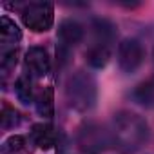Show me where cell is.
<instances>
[{"instance_id": "cell-2", "label": "cell", "mask_w": 154, "mask_h": 154, "mask_svg": "<svg viewBox=\"0 0 154 154\" xmlns=\"http://www.w3.org/2000/svg\"><path fill=\"white\" fill-rule=\"evenodd\" d=\"M67 103L78 112L89 111L96 102V82L85 71H76L65 84Z\"/></svg>"}, {"instance_id": "cell-8", "label": "cell", "mask_w": 154, "mask_h": 154, "mask_svg": "<svg viewBox=\"0 0 154 154\" xmlns=\"http://www.w3.org/2000/svg\"><path fill=\"white\" fill-rule=\"evenodd\" d=\"M58 38L65 47H72L76 44H80L84 40V26L72 18H65L58 26Z\"/></svg>"}, {"instance_id": "cell-6", "label": "cell", "mask_w": 154, "mask_h": 154, "mask_svg": "<svg viewBox=\"0 0 154 154\" xmlns=\"http://www.w3.org/2000/svg\"><path fill=\"white\" fill-rule=\"evenodd\" d=\"M26 69L29 71L31 76L35 78H42L45 76L51 69V58L49 53L44 47H29V51L26 53Z\"/></svg>"}, {"instance_id": "cell-14", "label": "cell", "mask_w": 154, "mask_h": 154, "mask_svg": "<svg viewBox=\"0 0 154 154\" xmlns=\"http://www.w3.org/2000/svg\"><path fill=\"white\" fill-rule=\"evenodd\" d=\"M27 150V138L22 134H13L8 140H4L0 152L2 154H24Z\"/></svg>"}, {"instance_id": "cell-9", "label": "cell", "mask_w": 154, "mask_h": 154, "mask_svg": "<svg viewBox=\"0 0 154 154\" xmlns=\"http://www.w3.org/2000/svg\"><path fill=\"white\" fill-rule=\"evenodd\" d=\"M20 38H22V31L17 26V22L4 15L0 18V42H2V47H15L20 42Z\"/></svg>"}, {"instance_id": "cell-12", "label": "cell", "mask_w": 154, "mask_h": 154, "mask_svg": "<svg viewBox=\"0 0 154 154\" xmlns=\"http://www.w3.org/2000/svg\"><path fill=\"white\" fill-rule=\"evenodd\" d=\"M35 105H36V111H38V114L42 118H53V114H54V93H53V87H44L36 94Z\"/></svg>"}, {"instance_id": "cell-11", "label": "cell", "mask_w": 154, "mask_h": 154, "mask_svg": "<svg viewBox=\"0 0 154 154\" xmlns=\"http://www.w3.org/2000/svg\"><path fill=\"white\" fill-rule=\"evenodd\" d=\"M15 93H17V98L24 105L35 103L36 94H35V82H33L31 74H20L18 76L17 82H15Z\"/></svg>"}, {"instance_id": "cell-1", "label": "cell", "mask_w": 154, "mask_h": 154, "mask_svg": "<svg viewBox=\"0 0 154 154\" xmlns=\"http://www.w3.org/2000/svg\"><path fill=\"white\" fill-rule=\"evenodd\" d=\"M149 138V127L145 120L134 112L123 111L114 114L111 143L120 154H134Z\"/></svg>"}, {"instance_id": "cell-5", "label": "cell", "mask_w": 154, "mask_h": 154, "mask_svg": "<svg viewBox=\"0 0 154 154\" xmlns=\"http://www.w3.org/2000/svg\"><path fill=\"white\" fill-rule=\"evenodd\" d=\"M145 58V49L140 40L136 38H125L118 45V65L123 72L132 74L140 69Z\"/></svg>"}, {"instance_id": "cell-3", "label": "cell", "mask_w": 154, "mask_h": 154, "mask_svg": "<svg viewBox=\"0 0 154 154\" xmlns=\"http://www.w3.org/2000/svg\"><path fill=\"white\" fill-rule=\"evenodd\" d=\"M76 143L84 154H102L111 143V134L94 122H87L78 129Z\"/></svg>"}, {"instance_id": "cell-15", "label": "cell", "mask_w": 154, "mask_h": 154, "mask_svg": "<svg viewBox=\"0 0 154 154\" xmlns=\"http://www.w3.org/2000/svg\"><path fill=\"white\" fill-rule=\"evenodd\" d=\"M132 96L138 103L150 107L154 103V80H149V82H143L141 85H138L136 91L132 93Z\"/></svg>"}, {"instance_id": "cell-17", "label": "cell", "mask_w": 154, "mask_h": 154, "mask_svg": "<svg viewBox=\"0 0 154 154\" xmlns=\"http://www.w3.org/2000/svg\"><path fill=\"white\" fill-rule=\"evenodd\" d=\"M18 62V49L17 47H4L0 54V69L4 74H8L11 69H15Z\"/></svg>"}, {"instance_id": "cell-7", "label": "cell", "mask_w": 154, "mask_h": 154, "mask_svg": "<svg viewBox=\"0 0 154 154\" xmlns=\"http://www.w3.org/2000/svg\"><path fill=\"white\" fill-rule=\"evenodd\" d=\"M31 141L40 147V149H53L56 143H58V138H60V132L54 125L51 123H35L33 129H31Z\"/></svg>"}, {"instance_id": "cell-13", "label": "cell", "mask_w": 154, "mask_h": 154, "mask_svg": "<svg viewBox=\"0 0 154 154\" xmlns=\"http://www.w3.org/2000/svg\"><path fill=\"white\" fill-rule=\"evenodd\" d=\"M93 29L96 33V42L111 45V42H112V38L116 35V27H114V24L111 20H107V18H94Z\"/></svg>"}, {"instance_id": "cell-4", "label": "cell", "mask_w": 154, "mask_h": 154, "mask_svg": "<svg viewBox=\"0 0 154 154\" xmlns=\"http://www.w3.org/2000/svg\"><path fill=\"white\" fill-rule=\"evenodd\" d=\"M20 17L24 26L33 33H45L53 27L54 9L49 2H42V0L40 2H29L20 11Z\"/></svg>"}, {"instance_id": "cell-16", "label": "cell", "mask_w": 154, "mask_h": 154, "mask_svg": "<svg viewBox=\"0 0 154 154\" xmlns=\"http://www.w3.org/2000/svg\"><path fill=\"white\" fill-rule=\"evenodd\" d=\"M20 122H22L20 112H18L15 107L4 103V107H2V114H0V123H2V129H4V131H11V129L18 127Z\"/></svg>"}, {"instance_id": "cell-10", "label": "cell", "mask_w": 154, "mask_h": 154, "mask_svg": "<svg viewBox=\"0 0 154 154\" xmlns=\"http://www.w3.org/2000/svg\"><path fill=\"white\" fill-rule=\"evenodd\" d=\"M85 60L93 69H103L111 60V45L102 44V42H94L89 47V51L85 53Z\"/></svg>"}]
</instances>
